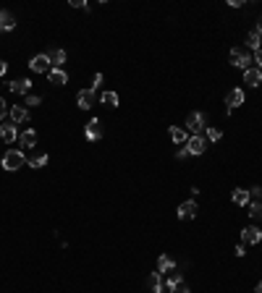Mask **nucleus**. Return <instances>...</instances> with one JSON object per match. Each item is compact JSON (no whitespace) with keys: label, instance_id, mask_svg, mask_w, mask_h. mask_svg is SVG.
Segmentation results:
<instances>
[{"label":"nucleus","instance_id":"obj_11","mask_svg":"<svg viewBox=\"0 0 262 293\" xmlns=\"http://www.w3.org/2000/svg\"><path fill=\"white\" fill-rule=\"evenodd\" d=\"M231 202L234 204H238V207H249V189H234L231 191Z\"/></svg>","mask_w":262,"mask_h":293},{"label":"nucleus","instance_id":"obj_17","mask_svg":"<svg viewBox=\"0 0 262 293\" xmlns=\"http://www.w3.org/2000/svg\"><path fill=\"white\" fill-rule=\"evenodd\" d=\"M16 136H19V134H16V123H3V126H0V139H5V141H16Z\"/></svg>","mask_w":262,"mask_h":293},{"label":"nucleus","instance_id":"obj_8","mask_svg":"<svg viewBox=\"0 0 262 293\" xmlns=\"http://www.w3.org/2000/svg\"><path fill=\"white\" fill-rule=\"evenodd\" d=\"M84 136H87V141H100L103 139V126H100L97 118H92V121L84 126Z\"/></svg>","mask_w":262,"mask_h":293},{"label":"nucleus","instance_id":"obj_34","mask_svg":"<svg viewBox=\"0 0 262 293\" xmlns=\"http://www.w3.org/2000/svg\"><path fill=\"white\" fill-rule=\"evenodd\" d=\"M71 5L74 8H87L89 11V3H84V0H71Z\"/></svg>","mask_w":262,"mask_h":293},{"label":"nucleus","instance_id":"obj_27","mask_svg":"<svg viewBox=\"0 0 262 293\" xmlns=\"http://www.w3.org/2000/svg\"><path fill=\"white\" fill-rule=\"evenodd\" d=\"M48 165V155H34L32 160H29V168H34V170H40Z\"/></svg>","mask_w":262,"mask_h":293},{"label":"nucleus","instance_id":"obj_19","mask_svg":"<svg viewBox=\"0 0 262 293\" xmlns=\"http://www.w3.org/2000/svg\"><path fill=\"white\" fill-rule=\"evenodd\" d=\"M147 283H150L152 293H165V291H168V288H165V283H163V275H160V272H152Z\"/></svg>","mask_w":262,"mask_h":293},{"label":"nucleus","instance_id":"obj_32","mask_svg":"<svg viewBox=\"0 0 262 293\" xmlns=\"http://www.w3.org/2000/svg\"><path fill=\"white\" fill-rule=\"evenodd\" d=\"M8 113H11V108L5 105L3 97H0V121H5V115H8Z\"/></svg>","mask_w":262,"mask_h":293},{"label":"nucleus","instance_id":"obj_16","mask_svg":"<svg viewBox=\"0 0 262 293\" xmlns=\"http://www.w3.org/2000/svg\"><path fill=\"white\" fill-rule=\"evenodd\" d=\"M244 81H246L249 87H260V84H262V71L252 66L249 71H244Z\"/></svg>","mask_w":262,"mask_h":293},{"label":"nucleus","instance_id":"obj_4","mask_svg":"<svg viewBox=\"0 0 262 293\" xmlns=\"http://www.w3.org/2000/svg\"><path fill=\"white\" fill-rule=\"evenodd\" d=\"M183 147L189 149V155L199 157V155H205V149H207V139L202 136V134H194V136L186 139V144H183Z\"/></svg>","mask_w":262,"mask_h":293},{"label":"nucleus","instance_id":"obj_23","mask_svg":"<svg viewBox=\"0 0 262 293\" xmlns=\"http://www.w3.org/2000/svg\"><path fill=\"white\" fill-rule=\"evenodd\" d=\"M260 40H262L260 32H257V29H252V32L246 34V47H249L252 52H254V50H260Z\"/></svg>","mask_w":262,"mask_h":293},{"label":"nucleus","instance_id":"obj_24","mask_svg":"<svg viewBox=\"0 0 262 293\" xmlns=\"http://www.w3.org/2000/svg\"><path fill=\"white\" fill-rule=\"evenodd\" d=\"M205 139H207V141H215V144H218V141L223 139V131H220V129H215V126H207V129H205Z\"/></svg>","mask_w":262,"mask_h":293},{"label":"nucleus","instance_id":"obj_36","mask_svg":"<svg viewBox=\"0 0 262 293\" xmlns=\"http://www.w3.org/2000/svg\"><path fill=\"white\" fill-rule=\"evenodd\" d=\"M5 73H8V63L0 61V76H5Z\"/></svg>","mask_w":262,"mask_h":293},{"label":"nucleus","instance_id":"obj_14","mask_svg":"<svg viewBox=\"0 0 262 293\" xmlns=\"http://www.w3.org/2000/svg\"><path fill=\"white\" fill-rule=\"evenodd\" d=\"M8 89L13 94H29V89H32V81L29 79H16V81H11Z\"/></svg>","mask_w":262,"mask_h":293},{"label":"nucleus","instance_id":"obj_22","mask_svg":"<svg viewBox=\"0 0 262 293\" xmlns=\"http://www.w3.org/2000/svg\"><path fill=\"white\" fill-rule=\"evenodd\" d=\"M48 58H50V66H52V68H60V63H66V50L55 47V50L48 52Z\"/></svg>","mask_w":262,"mask_h":293},{"label":"nucleus","instance_id":"obj_26","mask_svg":"<svg viewBox=\"0 0 262 293\" xmlns=\"http://www.w3.org/2000/svg\"><path fill=\"white\" fill-rule=\"evenodd\" d=\"M249 217L262 223V202H249Z\"/></svg>","mask_w":262,"mask_h":293},{"label":"nucleus","instance_id":"obj_38","mask_svg":"<svg viewBox=\"0 0 262 293\" xmlns=\"http://www.w3.org/2000/svg\"><path fill=\"white\" fill-rule=\"evenodd\" d=\"M257 32H260V37H262V19L257 21Z\"/></svg>","mask_w":262,"mask_h":293},{"label":"nucleus","instance_id":"obj_33","mask_svg":"<svg viewBox=\"0 0 262 293\" xmlns=\"http://www.w3.org/2000/svg\"><path fill=\"white\" fill-rule=\"evenodd\" d=\"M186 157H189V149L186 147H181L179 152H176V160H186Z\"/></svg>","mask_w":262,"mask_h":293},{"label":"nucleus","instance_id":"obj_6","mask_svg":"<svg viewBox=\"0 0 262 293\" xmlns=\"http://www.w3.org/2000/svg\"><path fill=\"white\" fill-rule=\"evenodd\" d=\"M262 241V230L257 228V225H249V228H244L241 230V244H252V246H257Z\"/></svg>","mask_w":262,"mask_h":293},{"label":"nucleus","instance_id":"obj_12","mask_svg":"<svg viewBox=\"0 0 262 293\" xmlns=\"http://www.w3.org/2000/svg\"><path fill=\"white\" fill-rule=\"evenodd\" d=\"M16 29V19L11 11H0V32H13Z\"/></svg>","mask_w":262,"mask_h":293},{"label":"nucleus","instance_id":"obj_31","mask_svg":"<svg viewBox=\"0 0 262 293\" xmlns=\"http://www.w3.org/2000/svg\"><path fill=\"white\" fill-rule=\"evenodd\" d=\"M249 199H254V202L262 199V186H254V189H249Z\"/></svg>","mask_w":262,"mask_h":293},{"label":"nucleus","instance_id":"obj_18","mask_svg":"<svg viewBox=\"0 0 262 293\" xmlns=\"http://www.w3.org/2000/svg\"><path fill=\"white\" fill-rule=\"evenodd\" d=\"M48 79H50V84H55V87H63L66 81H68V73H66L63 68H52V71L48 73Z\"/></svg>","mask_w":262,"mask_h":293},{"label":"nucleus","instance_id":"obj_13","mask_svg":"<svg viewBox=\"0 0 262 293\" xmlns=\"http://www.w3.org/2000/svg\"><path fill=\"white\" fill-rule=\"evenodd\" d=\"M168 134H171V139H173V144H186V139H189V131L186 129H181V126H171L168 129Z\"/></svg>","mask_w":262,"mask_h":293},{"label":"nucleus","instance_id":"obj_39","mask_svg":"<svg viewBox=\"0 0 262 293\" xmlns=\"http://www.w3.org/2000/svg\"><path fill=\"white\" fill-rule=\"evenodd\" d=\"M257 293H262V280L257 283Z\"/></svg>","mask_w":262,"mask_h":293},{"label":"nucleus","instance_id":"obj_10","mask_svg":"<svg viewBox=\"0 0 262 293\" xmlns=\"http://www.w3.org/2000/svg\"><path fill=\"white\" fill-rule=\"evenodd\" d=\"M76 105H79L81 110H89L92 105H95V92H92V89H81V92L76 94Z\"/></svg>","mask_w":262,"mask_h":293},{"label":"nucleus","instance_id":"obj_30","mask_svg":"<svg viewBox=\"0 0 262 293\" xmlns=\"http://www.w3.org/2000/svg\"><path fill=\"white\" fill-rule=\"evenodd\" d=\"M252 63H254V68H260V71H262V47L252 52Z\"/></svg>","mask_w":262,"mask_h":293},{"label":"nucleus","instance_id":"obj_3","mask_svg":"<svg viewBox=\"0 0 262 293\" xmlns=\"http://www.w3.org/2000/svg\"><path fill=\"white\" fill-rule=\"evenodd\" d=\"M202 129H207L205 126V113H189L186 115V131H189V136H194V134H202Z\"/></svg>","mask_w":262,"mask_h":293},{"label":"nucleus","instance_id":"obj_9","mask_svg":"<svg viewBox=\"0 0 262 293\" xmlns=\"http://www.w3.org/2000/svg\"><path fill=\"white\" fill-rule=\"evenodd\" d=\"M197 202L194 199H189V202H183V204L179 207V217H181V220H194V217H197Z\"/></svg>","mask_w":262,"mask_h":293},{"label":"nucleus","instance_id":"obj_37","mask_svg":"<svg viewBox=\"0 0 262 293\" xmlns=\"http://www.w3.org/2000/svg\"><path fill=\"white\" fill-rule=\"evenodd\" d=\"M228 5H231V8H241L244 3H241V0H228Z\"/></svg>","mask_w":262,"mask_h":293},{"label":"nucleus","instance_id":"obj_5","mask_svg":"<svg viewBox=\"0 0 262 293\" xmlns=\"http://www.w3.org/2000/svg\"><path fill=\"white\" fill-rule=\"evenodd\" d=\"M29 68H32L34 73H50V71H52V66H50L48 52H42V55H34L32 61H29Z\"/></svg>","mask_w":262,"mask_h":293},{"label":"nucleus","instance_id":"obj_15","mask_svg":"<svg viewBox=\"0 0 262 293\" xmlns=\"http://www.w3.org/2000/svg\"><path fill=\"white\" fill-rule=\"evenodd\" d=\"M226 105H228V110H234V108H238V105H244V92H241V89H231V92L226 94Z\"/></svg>","mask_w":262,"mask_h":293},{"label":"nucleus","instance_id":"obj_25","mask_svg":"<svg viewBox=\"0 0 262 293\" xmlns=\"http://www.w3.org/2000/svg\"><path fill=\"white\" fill-rule=\"evenodd\" d=\"M100 100H103V105H107V108H118V94L110 92V89H107V92H103V97H100Z\"/></svg>","mask_w":262,"mask_h":293},{"label":"nucleus","instance_id":"obj_35","mask_svg":"<svg viewBox=\"0 0 262 293\" xmlns=\"http://www.w3.org/2000/svg\"><path fill=\"white\" fill-rule=\"evenodd\" d=\"M244 254H246V246L238 244V246H236V257H244Z\"/></svg>","mask_w":262,"mask_h":293},{"label":"nucleus","instance_id":"obj_20","mask_svg":"<svg viewBox=\"0 0 262 293\" xmlns=\"http://www.w3.org/2000/svg\"><path fill=\"white\" fill-rule=\"evenodd\" d=\"M173 267H176V262L168 257V254H160L157 257V272L163 275V272H173Z\"/></svg>","mask_w":262,"mask_h":293},{"label":"nucleus","instance_id":"obj_7","mask_svg":"<svg viewBox=\"0 0 262 293\" xmlns=\"http://www.w3.org/2000/svg\"><path fill=\"white\" fill-rule=\"evenodd\" d=\"M8 118H11V123H26L29 121V108L26 105H11V113H8Z\"/></svg>","mask_w":262,"mask_h":293},{"label":"nucleus","instance_id":"obj_21","mask_svg":"<svg viewBox=\"0 0 262 293\" xmlns=\"http://www.w3.org/2000/svg\"><path fill=\"white\" fill-rule=\"evenodd\" d=\"M19 141H21V147H26V149L37 147V131H34V129H26V131L19 136Z\"/></svg>","mask_w":262,"mask_h":293},{"label":"nucleus","instance_id":"obj_29","mask_svg":"<svg viewBox=\"0 0 262 293\" xmlns=\"http://www.w3.org/2000/svg\"><path fill=\"white\" fill-rule=\"evenodd\" d=\"M26 108H37V105H42V97H37V94H26Z\"/></svg>","mask_w":262,"mask_h":293},{"label":"nucleus","instance_id":"obj_1","mask_svg":"<svg viewBox=\"0 0 262 293\" xmlns=\"http://www.w3.org/2000/svg\"><path fill=\"white\" fill-rule=\"evenodd\" d=\"M24 162H26V155L21 152V149H8V152L3 155V160H0V165H3V168L8 170V173L24 168Z\"/></svg>","mask_w":262,"mask_h":293},{"label":"nucleus","instance_id":"obj_28","mask_svg":"<svg viewBox=\"0 0 262 293\" xmlns=\"http://www.w3.org/2000/svg\"><path fill=\"white\" fill-rule=\"evenodd\" d=\"M103 81H105V76H103V73H95V79H92V84H89V89H92V92H97V89L103 87Z\"/></svg>","mask_w":262,"mask_h":293},{"label":"nucleus","instance_id":"obj_2","mask_svg":"<svg viewBox=\"0 0 262 293\" xmlns=\"http://www.w3.org/2000/svg\"><path fill=\"white\" fill-rule=\"evenodd\" d=\"M231 66H236V68H241V71H249L252 68V52H246L244 47H234L231 50Z\"/></svg>","mask_w":262,"mask_h":293}]
</instances>
